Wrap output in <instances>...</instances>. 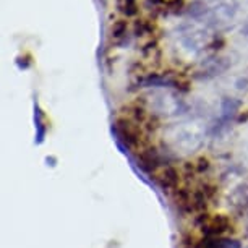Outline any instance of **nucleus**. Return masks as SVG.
Listing matches in <instances>:
<instances>
[{"label":"nucleus","instance_id":"nucleus-1","mask_svg":"<svg viewBox=\"0 0 248 248\" xmlns=\"http://www.w3.org/2000/svg\"><path fill=\"white\" fill-rule=\"evenodd\" d=\"M112 132L115 133L117 140L130 151H138L140 143H141V132L140 125L127 117H120L112 124Z\"/></svg>","mask_w":248,"mask_h":248},{"label":"nucleus","instance_id":"nucleus-2","mask_svg":"<svg viewBox=\"0 0 248 248\" xmlns=\"http://www.w3.org/2000/svg\"><path fill=\"white\" fill-rule=\"evenodd\" d=\"M231 65L232 63H231V59L229 57H211V59L204 60L203 65H201V70L196 77L204 78V79L219 77V75H222L224 72H227V70L231 68Z\"/></svg>","mask_w":248,"mask_h":248},{"label":"nucleus","instance_id":"nucleus-3","mask_svg":"<svg viewBox=\"0 0 248 248\" xmlns=\"http://www.w3.org/2000/svg\"><path fill=\"white\" fill-rule=\"evenodd\" d=\"M238 109H240V101H237L235 97H222L221 101V117H219V122L216 125V128H222L226 127L227 124L235 119L238 114Z\"/></svg>","mask_w":248,"mask_h":248},{"label":"nucleus","instance_id":"nucleus-4","mask_svg":"<svg viewBox=\"0 0 248 248\" xmlns=\"http://www.w3.org/2000/svg\"><path fill=\"white\" fill-rule=\"evenodd\" d=\"M201 229L206 233V237H221L224 232L231 229V221H229V217L219 214L213 219H204V224L201 226Z\"/></svg>","mask_w":248,"mask_h":248},{"label":"nucleus","instance_id":"nucleus-5","mask_svg":"<svg viewBox=\"0 0 248 248\" xmlns=\"http://www.w3.org/2000/svg\"><path fill=\"white\" fill-rule=\"evenodd\" d=\"M229 206L237 213L248 209V180L237 185L229 195Z\"/></svg>","mask_w":248,"mask_h":248},{"label":"nucleus","instance_id":"nucleus-6","mask_svg":"<svg viewBox=\"0 0 248 248\" xmlns=\"http://www.w3.org/2000/svg\"><path fill=\"white\" fill-rule=\"evenodd\" d=\"M138 166L141 167L144 172L151 174L161 166V154L156 148H148V149H143L140 151L138 154Z\"/></svg>","mask_w":248,"mask_h":248},{"label":"nucleus","instance_id":"nucleus-7","mask_svg":"<svg viewBox=\"0 0 248 248\" xmlns=\"http://www.w3.org/2000/svg\"><path fill=\"white\" fill-rule=\"evenodd\" d=\"M179 172L174 166H166L162 170L161 177H159V184L164 188V191H175L179 188Z\"/></svg>","mask_w":248,"mask_h":248},{"label":"nucleus","instance_id":"nucleus-8","mask_svg":"<svg viewBox=\"0 0 248 248\" xmlns=\"http://www.w3.org/2000/svg\"><path fill=\"white\" fill-rule=\"evenodd\" d=\"M174 200H175V206L177 209L182 213V214H188L193 209V198H191V193L188 190L185 188H177L174 191Z\"/></svg>","mask_w":248,"mask_h":248},{"label":"nucleus","instance_id":"nucleus-9","mask_svg":"<svg viewBox=\"0 0 248 248\" xmlns=\"http://www.w3.org/2000/svg\"><path fill=\"white\" fill-rule=\"evenodd\" d=\"M34 127H36V143L41 144L44 141L46 133H47V122H46V115L37 102H34Z\"/></svg>","mask_w":248,"mask_h":248},{"label":"nucleus","instance_id":"nucleus-10","mask_svg":"<svg viewBox=\"0 0 248 248\" xmlns=\"http://www.w3.org/2000/svg\"><path fill=\"white\" fill-rule=\"evenodd\" d=\"M137 2L135 0H124V5H122L120 10L125 13L127 16H133V15H137Z\"/></svg>","mask_w":248,"mask_h":248},{"label":"nucleus","instance_id":"nucleus-11","mask_svg":"<svg viewBox=\"0 0 248 248\" xmlns=\"http://www.w3.org/2000/svg\"><path fill=\"white\" fill-rule=\"evenodd\" d=\"M195 169H196L198 174H203V172H206L209 169V161L206 157H200L198 161H196V164H195Z\"/></svg>","mask_w":248,"mask_h":248},{"label":"nucleus","instance_id":"nucleus-12","mask_svg":"<svg viewBox=\"0 0 248 248\" xmlns=\"http://www.w3.org/2000/svg\"><path fill=\"white\" fill-rule=\"evenodd\" d=\"M125 30H127V26H125V23H124V21L117 23V25L114 26V36H115V37H120V36L125 32Z\"/></svg>","mask_w":248,"mask_h":248},{"label":"nucleus","instance_id":"nucleus-13","mask_svg":"<svg viewBox=\"0 0 248 248\" xmlns=\"http://www.w3.org/2000/svg\"><path fill=\"white\" fill-rule=\"evenodd\" d=\"M242 32H243V34H245V36H248V20H247L245 25H243V28H242Z\"/></svg>","mask_w":248,"mask_h":248}]
</instances>
